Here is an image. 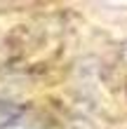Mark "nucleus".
I'll use <instances>...</instances> for the list:
<instances>
[{"label": "nucleus", "mask_w": 127, "mask_h": 129, "mask_svg": "<svg viewBox=\"0 0 127 129\" xmlns=\"http://www.w3.org/2000/svg\"><path fill=\"white\" fill-rule=\"evenodd\" d=\"M21 115V110L17 108V106H12V103H5V101H0V129H5L7 124H12L14 120H17Z\"/></svg>", "instance_id": "nucleus-1"}, {"label": "nucleus", "mask_w": 127, "mask_h": 129, "mask_svg": "<svg viewBox=\"0 0 127 129\" xmlns=\"http://www.w3.org/2000/svg\"><path fill=\"white\" fill-rule=\"evenodd\" d=\"M5 129H28V127H24V124H7Z\"/></svg>", "instance_id": "nucleus-2"}, {"label": "nucleus", "mask_w": 127, "mask_h": 129, "mask_svg": "<svg viewBox=\"0 0 127 129\" xmlns=\"http://www.w3.org/2000/svg\"><path fill=\"white\" fill-rule=\"evenodd\" d=\"M122 56H125V61H127V42H125V47H122Z\"/></svg>", "instance_id": "nucleus-3"}]
</instances>
